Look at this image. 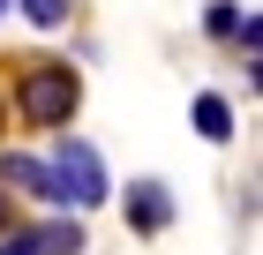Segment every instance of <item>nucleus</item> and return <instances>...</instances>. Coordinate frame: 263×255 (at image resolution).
Wrapping results in <instances>:
<instances>
[{"mask_svg":"<svg viewBox=\"0 0 263 255\" xmlns=\"http://www.w3.org/2000/svg\"><path fill=\"white\" fill-rule=\"evenodd\" d=\"M241 8H233V0H218V8H211V15H203V30H211V38H241Z\"/></svg>","mask_w":263,"mask_h":255,"instance_id":"7","label":"nucleus"},{"mask_svg":"<svg viewBox=\"0 0 263 255\" xmlns=\"http://www.w3.org/2000/svg\"><path fill=\"white\" fill-rule=\"evenodd\" d=\"M45 173H53V203H68V210H98V203L113 195V180H105L98 150H90V143H76V135L53 150V165H45Z\"/></svg>","mask_w":263,"mask_h":255,"instance_id":"2","label":"nucleus"},{"mask_svg":"<svg viewBox=\"0 0 263 255\" xmlns=\"http://www.w3.org/2000/svg\"><path fill=\"white\" fill-rule=\"evenodd\" d=\"M0 255H30V225L23 233H0Z\"/></svg>","mask_w":263,"mask_h":255,"instance_id":"9","label":"nucleus"},{"mask_svg":"<svg viewBox=\"0 0 263 255\" xmlns=\"http://www.w3.org/2000/svg\"><path fill=\"white\" fill-rule=\"evenodd\" d=\"M0 128H8V98H0Z\"/></svg>","mask_w":263,"mask_h":255,"instance_id":"11","label":"nucleus"},{"mask_svg":"<svg viewBox=\"0 0 263 255\" xmlns=\"http://www.w3.org/2000/svg\"><path fill=\"white\" fill-rule=\"evenodd\" d=\"M30 255H83V225H76V218L30 225Z\"/></svg>","mask_w":263,"mask_h":255,"instance_id":"5","label":"nucleus"},{"mask_svg":"<svg viewBox=\"0 0 263 255\" xmlns=\"http://www.w3.org/2000/svg\"><path fill=\"white\" fill-rule=\"evenodd\" d=\"M76 105H83V75L68 60H30L15 75V113L30 120V128H68Z\"/></svg>","mask_w":263,"mask_h":255,"instance_id":"1","label":"nucleus"},{"mask_svg":"<svg viewBox=\"0 0 263 255\" xmlns=\"http://www.w3.org/2000/svg\"><path fill=\"white\" fill-rule=\"evenodd\" d=\"M0 188H23V195L53 203V173H45L38 158H23V150H8V158H0Z\"/></svg>","mask_w":263,"mask_h":255,"instance_id":"4","label":"nucleus"},{"mask_svg":"<svg viewBox=\"0 0 263 255\" xmlns=\"http://www.w3.org/2000/svg\"><path fill=\"white\" fill-rule=\"evenodd\" d=\"M128 225H136V233H165V225H173L165 180H128Z\"/></svg>","mask_w":263,"mask_h":255,"instance_id":"3","label":"nucleus"},{"mask_svg":"<svg viewBox=\"0 0 263 255\" xmlns=\"http://www.w3.org/2000/svg\"><path fill=\"white\" fill-rule=\"evenodd\" d=\"M68 8H76V0H23V15L38 23V30H61V23H68Z\"/></svg>","mask_w":263,"mask_h":255,"instance_id":"8","label":"nucleus"},{"mask_svg":"<svg viewBox=\"0 0 263 255\" xmlns=\"http://www.w3.org/2000/svg\"><path fill=\"white\" fill-rule=\"evenodd\" d=\"M0 233H15V225H8V188H0Z\"/></svg>","mask_w":263,"mask_h":255,"instance_id":"10","label":"nucleus"},{"mask_svg":"<svg viewBox=\"0 0 263 255\" xmlns=\"http://www.w3.org/2000/svg\"><path fill=\"white\" fill-rule=\"evenodd\" d=\"M196 135H203V143H226V135H233V105L203 90V98H196Z\"/></svg>","mask_w":263,"mask_h":255,"instance_id":"6","label":"nucleus"},{"mask_svg":"<svg viewBox=\"0 0 263 255\" xmlns=\"http://www.w3.org/2000/svg\"><path fill=\"white\" fill-rule=\"evenodd\" d=\"M0 8H8V0H0Z\"/></svg>","mask_w":263,"mask_h":255,"instance_id":"12","label":"nucleus"}]
</instances>
